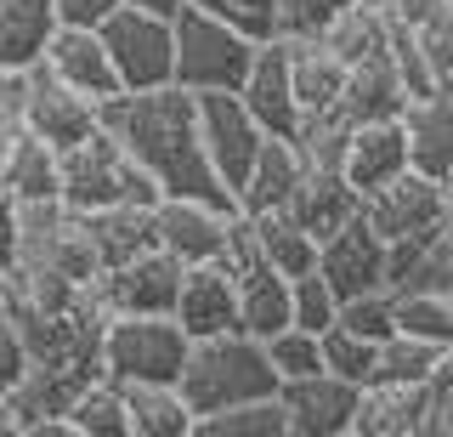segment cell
Returning a JSON list of instances; mask_svg holds the SVG:
<instances>
[{"instance_id": "cell-1", "label": "cell", "mask_w": 453, "mask_h": 437, "mask_svg": "<svg viewBox=\"0 0 453 437\" xmlns=\"http://www.w3.org/2000/svg\"><path fill=\"white\" fill-rule=\"evenodd\" d=\"M103 125L125 143V153L159 182L165 193H193V199L238 205L221 188L216 165L198 125V97L188 86H153V91H119L103 103Z\"/></svg>"}, {"instance_id": "cell-2", "label": "cell", "mask_w": 453, "mask_h": 437, "mask_svg": "<svg viewBox=\"0 0 453 437\" xmlns=\"http://www.w3.org/2000/svg\"><path fill=\"white\" fill-rule=\"evenodd\" d=\"M283 386V375L273 370V352L261 335L250 330H221V335H198L181 370V392H188L193 415H216V409L250 403V398H273Z\"/></svg>"}, {"instance_id": "cell-3", "label": "cell", "mask_w": 453, "mask_h": 437, "mask_svg": "<svg viewBox=\"0 0 453 437\" xmlns=\"http://www.w3.org/2000/svg\"><path fill=\"white\" fill-rule=\"evenodd\" d=\"M63 199L80 216H91V210H108V205H159L165 188L125 153V143L108 125H96L91 137L63 148Z\"/></svg>"}, {"instance_id": "cell-4", "label": "cell", "mask_w": 453, "mask_h": 437, "mask_svg": "<svg viewBox=\"0 0 453 437\" xmlns=\"http://www.w3.org/2000/svg\"><path fill=\"white\" fill-rule=\"evenodd\" d=\"M261 51V40L244 35L238 23L216 18L204 6H181L176 12V86L188 91H238Z\"/></svg>"}, {"instance_id": "cell-5", "label": "cell", "mask_w": 453, "mask_h": 437, "mask_svg": "<svg viewBox=\"0 0 453 437\" xmlns=\"http://www.w3.org/2000/svg\"><path fill=\"white\" fill-rule=\"evenodd\" d=\"M193 335L176 313H108L103 318V375L113 380H181Z\"/></svg>"}, {"instance_id": "cell-6", "label": "cell", "mask_w": 453, "mask_h": 437, "mask_svg": "<svg viewBox=\"0 0 453 437\" xmlns=\"http://www.w3.org/2000/svg\"><path fill=\"white\" fill-rule=\"evenodd\" d=\"M103 40L125 91L176 86V18L170 12H148L125 0L103 18Z\"/></svg>"}, {"instance_id": "cell-7", "label": "cell", "mask_w": 453, "mask_h": 437, "mask_svg": "<svg viewBox=\"0 0 453 437\" xmlns=\"http://www.w3.org/2000/svg\"><path fill=\"white\" fill-rule=\"evenodd\" d=\"M193 97H198V125H204L210 165H216L221 188L238 199L255 153H261V143H266V125L250 114V103L238 91H193Z\"/></svg>"}, {"instance_id": "cell-8", "label": "cell", "mask_w": 453, "mask_h": 437, "mask_svg": "<svg viewBox=\"0 0 453 437\" xmlns=\"http://www.w3.org/2000/svg\"><path fill=\"white\" fill-rule=\"evenodd\" d=\"M233 216H238V205L193 199V193H165V199L153 205V245L170 250L181 267L221 261L226 238H233Z\"/></svg>"}, {"instance_id": "cell-9", "label": "cell", "mask_w": 453, "mask_h": 437, "mask_svg": "<svg viewBox=\"0 0 453 437\" xmlns=\"http://www.w3.org/2000/svg\"><path fill=\"white\" fill-rule=\"evenodd\" d=\"M181 273H188V267L170 256V250L148 245L131 261L103 267V273H96V285H91V295H96V307H103V313H176Z\"/></svg>"}, {"instance_id": "cell-10", "label": "cell", "mask_w": 453, "mask_h": 437, "mask_svg": "<svg viewBox=\"0 0 453 437\" xmlns=\"http://www.w3.org/2000/svg\"><path fill=\"white\" fill-rule=\"evenodd\" d=\"M363 216L374 222V233L396 245V238H419V233H436L442 222L453 216V199L442 188V176H425V171H403L386 188L363 193Z\"/></svg>"}, {"instance_id": "cell-11", "label": "cell", "mask_w": 453, "mask_h": 437, "mask_svg": "<svg viewBox=\"0 0 453 437\" xmlns=\"http://www.w3.org/2000/svg\"><path fill=\"white\" fill-rule=\"evenodd\" d=\"M96 125H103V103L96 97L74 91L68 80H57L46 63H35L23 74V131L46 137L51 148H74Z\"/></svg>"}, {"instance_id": "cell-12", "label": "cell", "mask_w": 453, "mask_h": 437, "mask_svg": "<svg viewBox=\"0 0 453 437\" xmlns=\"http://www.w3.org/2000/svg\"><path fill=\"white\" fill-rule=\"evenodd\" d=\"M318 273L334 285L340 301H351V295H368V290H386V285H391V245L374 233V222L357 210V216H351L340 233L323 238Z\"/></svg>"}, {"instance_id": "cell-13", "label": "cell", "mask_w": 453, "mask_h": 437, "mask_svg": "<svg viewBox=\"0 0 453 437\" xmlns=\"http://www.w3.org/2000/svg\"><path fill=\"white\" fill-rule=\"evenodd\" d=\"M278 398L289 409V437H351L363 386L346 380V375H334V370H318V375L283 380Z\"/></svg>"}, {"instance_id": "cell-14", "label": "cell", "mask_w": 453, "mask_h": 437, "mask_svg": "<svg viewBox=\"0 0 453 437\" xmlns=\"http://www.w3.org/2000/svg\"><path fill=\"white\" fill-rule=\"evenodd\" d=\"M436 380H368L351 437H431Z\"/></svg>"}, {"instance_id": "cell-15", "label": "cell", "mask_w": 453, "mask_h": 437, "mask_svg": "<svg viewBox=\"0 0 453 437\" xmlns=\"http://www.w3.org/2000/svg\"><path fill=\"white\" fill-rule=\"evenodd\" d=\"M238 97L250 103V114L266 125V137H295L301 131V97H295V63L289 40H261Z\"/></svg>"}, {"instance_id": "cell-16", "label": "cell", "mask_w": 453, "mask_h": 437, "mask_svg": "<svg viewBox=\"0 0 453 437\" xmlns=\"http://www.w3.org/2000/svg\"><path fill=\"white\" fill-rule=\"evenodd\" d=\"M46 68L57 80H68L74 91L96 97V103H108V97H119V68L108 58V40L103 29H85V23H63V29L51 35L46 46Z\"/></svg>"}, {"instance_id": "cell-17", "label": "cell", "mask_w": 453, "mask_h": 437, "mask_svg": "<svg viewBox=\"0 0 453 437\" xmlns=\"http://www.w3.org/2000/svg\"><path fill=\"white\" fill-rule=\"evenodd\" d=\"M176 318L193 335H221L238 330V273L226 261H193L181 273V295H176Z\"/></svg>"}, {"instance_id": "cell-18", "label": "cell", "mask_w": 453, "mask_h": 437, "mask_svg": "<svg viewBox=\"0 0 453 437\" xmlns=\"http://www.w3.org/2000/svg\"><path fill=\"white\" fill-rule=\"evenodd\" d=\"M403 171H414V153H408V131H403V114L396 120H368L351 131V148H346V182L357 193H374L396 182Z\"/></svg>"}, {"instance_id": "cell-19", "label": "cell", "mask_w": 453, "mask_h": 437, "mask_svg": "<svg viewBox=\"0 0 453 437\" xmlns=\"http://www.w3.org/2000/svg\"><path fill=\"white\" fill-rule=\"evenodd\" d=\"M306 171L311 165H306V153H301L295 137H266L261 153H255V165H250V176H244V188H238V210H250V216L283 210Z\"/></svg>"}, {"instance_id": "cell-20", "label": "cell", "mask_w": 453, "mask_h": 437, "mask_svg": "<svg viewBox=\"0 0 453 437\" xmlns=\"http://www.w3.org/2000/svg\"><path fill=\"white\" fill-rule=\"evenodd\" d=\"M403 131H408L414 171H425V176H448V171H453V86L425 91V97H408Z\"/></svg>"}, {"instance_id": "cell-21", "label": "cell", "mask_w": 453, "mask_h": 437, "mask_svg": "<svg viewBox=\"0 0 453 437\" xmlns=\"http://www.w3.org/2000/svg\"><path fill=\"white\" fill-rule=\"evenodd\" d=\"M283 210H289V216L301 222L306 233L329 238V233H340V228H346V222L363 210V193L346 182V171H318V165H311V171L301 176V188L289 193V205H283Z\"/></svg>"}, {"instance_id": "cell-22", "label": "cell", "mask_w": 453, "mask_h": 437, "mask_svg": "<svg viewBox=\"0 0 453 437\" xmlns=\"http://www.w3.org/2000/svg\"><path fill=\"white\" fill-rule=\"evenodd\" d=\"M57 29H63V18L51 0H0V68L28 74L35 63H46Z\"/></svg>"}, {"instance_id": "cell-23", "label": "cell", "mask_w": 453, "mask_h": 437, "mask_svg": "<svg viewBox=\"0 0 453 437\" xmlns=\"http://www.w3.org/2000/svg\"><path fill=\"white\" fill-rule=\"evenodd\" d=\"M408 80L396 74V63H391V46L380 51V58H363V63H351V74H346V91H340V108H346L357 125L368 120H396L408 108Z\"/></svg>"}, {"instance_id": "cell-24", "label": "cell", "mask_w": 453, "mask_h": 437, "mask_svg": "<svg viewBox=\"0 0 453 437\" xmlns=\"http://www.w3.org/2000/svg\"><path fill=\"white\" fill-rule=\"evenodd\" d=\"M125 403H131V437H193L198 426L181 380H131Z\"/></svg>"}, {"instance_id": "cell-25", "label": "cell", "mask_w": 453, "mask_h": 437, "mask_svg": "<svg viewBox=\"0 0 453 437\" xmlns=\"http://www.w3.org/2000/svg\"><path fill=\"white\" fill-rule=\"evenodd\" d=\"M0 182L18 199H63V148H51L35 131H18L0 153Z\"/></svg>"}, {"instance_id": "cell-26", "label": "cell", "mask_w": 453, "mask_h": 437, "mask_svg": "<svg viewBox=\"0 0 453 437\" xmlns=\"http://www.w3.org/2000/svg\"><path fill=\"white\" fill-rule=\"evenodd\" d=\"M391 35H396V18H391L386 0H351V6L329 23L323 46L351 68V63H363V58H380V51L391 46Z\"/></svg>"}, {"instance_id": "cell-27", "label": "cell", "mask_w": 453, "mask_h": 437, "mask_svg": "<svg viewBox=\"0 0 453 437\" xmlns=\"http://www.w3.org/2000/svg\"><path fill=\"white\" fill-rule=\"evenodd\" d=\"M289 63H295V97H301V120L318 114V108H334L340 91H346L351 68L334 58L323 40H289Z\"/></svg>"}, {"instance_id": "cell-28", "label": "cell", "mask_w": 453, "mask_h": 437, "mask_svg": "<svg viewBox=\"0 0 453 437\" xmlns=\"http://www.w3.org/2000/svg\"><path fill=\"white\" fill-rule=\"evenodd\" d=\"M85 228H91V245L103 267H119L142 256V250L153 245V205H108V210H91L85 216Z\"/></svg>"}, {"instance_id": "cell-29", "label": "cell", "mask_w": 453, "mask_h": 437, "mask_svg": "<svg viewBox=\"0 0 453 437\" xmlns=\"http://www.w3.org/2000/svg\"><path fill=\"white\" fill-rule=\"evenodd\" d=\"M250 216V210H244ZM255 222V245H261V256L278 267V273H289V278H301L318 267V250H323V238L318 233H306L301 222L289 216V210H266V216H250Z\"/></svg>"}, {"instance_id": "cell-30", "label": "cell", "mask_w": 453, "mask_h": 437, "mask_svg": "<svg viewBox=\"0 0 453 437\" xmlns=\"http://www.w3.org/2000/svg\"><path fill=\"white\" fill-rule=\"evenodd\" d=\"M80 437H131V403H125V386L113 375H91L68 403Z\"/></svg>"}, {"instance_id": "cell-31", "label": "cell", "mask_w": 453, "mask_h": 437, "mask_svg": "<svg viewBox=\"0 0 453 437\" xmlns=\"http://www.w3.org/2000/svg\"><path fill=\"white\" fill-rule=\"evenodd\" d=\"M193 437H289V409L283 398H250V403H233V409H216L193 426Z\"/></svg>"}, {"instance_id": "cell-32", "label": "cell", "mask_w": 453, "mask_h": 437, "mask_svg": "<svg viewBox=\"0 0 453 437\" xmlns=\"http://www.w3.org/2000/svg\"><path fill=\"white\" fill-rule=\"evenodd\" d=\"M448 363V347L442 341H425V335H408V330H391L380 341V370L374 380H436Z\"/></svg>"}, {"instance_id": "cell-33", "label": "cell", "mask_w": 453, "mask_h": 437, "mask_svg": "<svg viewBox=\"0 0 453 437\" xmlns=\"http://www.w3.org/2000/svg\"><path fill=\"white\" fill-rule=\"evenodd\" d=\"M351 131H357V120L346 114V108H318V114L301 120V131H295V143H301L306 165H318V171H346V148H351Z\"/></svg>"}, {"instance_id": "cell-34", "label": "cell", "mask_w": 453, "mask_h": 437, "mask_svg": "<svg viewBox=\"0 0 453 437\" xmlns=\"http://www.w3.org/2000/svg\"><path fill=\"white\" fill-rule=\"evenodd\" d=\"M396 330L453 347V290H396Z\"/></svg>"}, {"instance_id": "cell-35", "label": "cell", "mask_w": 453, "mask_h": 437, "mask_svg": "<svg viewBox=\"0 0 453 437\" xmlns=\"http://www.w3.org/2000/svg\"><path fill=\"white\" fill-rule=\"evenodd\" d=\"M323 370H334V375H346V380H357V386H368L380 370V341H368V335L357 330H346V324H329L323 330Z\"/></svg>"}, {"instance_id": "cell-36", "label": "cell", "mask_w": 453, "mask_h": 437, "mask_svg": "<svg viewBox=\"0 0 453 437\" xmlns=\"http://www.w3.org/2000/svg\"><path fill=\"white\" fill-rule=\"evenodd\" d=\"M266 352H273V370H278L283 380L318 375V370H323V335H318V330H301V324L266 335Z\"/></svg>"}, {"instance_id": "cell-37", "label": "cell", "mask_w": 453, "mask_h": 437, "mask_svg": "<svg viewBox=\"0 0 453 437\" xmlns=\"http://www.w3.org/2000/svg\"><path fill=\"white\" fill-rule=\"evenodd\" d=\"M289 295H295V324L301 330H329V324H340V295H334V285L311 267V273H301V278H289Z\"/></svg>"}, {"instance_id": "cell-38", "label": "cell", "mask_w": 453, "mask_h": 437, "mask_svg": "<svg viewBox=\"0 0 453 437\" xmlns=\"http://www.w3.org/2000/svg\"><path fill=\"white\" fill-rule=\"evenodd\" d=\"M351 0H278V40H323Z\"/></svg>"}, {"instance_id": "cell-39", "label": "cell", "mask_w": 453, "mask_h": 437, "mask_svg": "<svg viewBox=\"0 0 453 437\" xmlns=\"http://www.w3.org/2000/svg\"><path fill=\"white\" fill-rule=\"evenodd\" d=\"M340 324L346 330L368 335V341H386L396 330V290H368V295H351V301H340Z\"/></svg>"}, {"instance_id": "cell-40", "label": "cell", "mask_w": 453, "mask_h": 437, "mask_svg": "<svg viewBox=\"0 0 453 437\" xmlns=\"http://www.w3.org/2000/svg\"><path fill=\"white\" fill-rule=\"evenodd\" d=\"M193 6L238 23V29L255 35V40H278V0H193Z\"/></svg>"}, {"instance_id": "cell-41", "label": "cell", "mask_w": 453, "mask_h": 437, "mask_svg": "<svg viewBox=\"0 0 453 437\" xmlns=\"http://www.w3.org/2000/svg\"><path fill=\"white\" fill-rule=\"evenodd\" d=\"M419 46H425V58H431L436 80H442V86H453V0L436 12V18L419 23Z\"/></svg>"}, {"instance_id": "cell-42", "label": "cell", "mask_w": 453, "mask_h": 437, "mask_svg": "<svg viewBox=\"0 0 453 437\" xmlns=\"http://www.w3.org/2000/svg\"><path fill=\"white\" fill-rule=\"evenodd\" d=\"M28 363H35V352H28L23 330L12 318H0V398H6V392L28 375Z\"/></svg>"}, {"instance_id": "cell-43", "label": "cell", "mask_w": 453, "mask_h": 437, "mask_svg": "<svg viewBox=\"0 0 453 437\" xmlns=\"http://www.w3.org/2000/svg\"><path fill=\"white\" fill-rule=\"evenodd\" d=\"M18 131H23V74L0 68V153L12 148Z\"/></svg>"}, {"instance_id": "cell-44", "label": "cell", "mask_w": 453, "mask_h": 437, "mask_svg": "<svg viewBox=\"0 0 453 437\" xmlns=\"http://www.w3.org/2000/svg\"><path fill=\"white\" fill-rule=\"evenodd\" d=\"M18 216H23V199L0 182V267H18Z\"/></svg>"}, {"instance_id": "cell-45", "label": "cell", "mask_w": 453, "mask_h": 437, "mask_svg": "<svg viewBox=\"0 0 453 437\" xmlns=\"http://www.w3.org/2000/svg\"><path fill=\"white\" fill-rule=\"evenodd\" d=\"M57 18L63 23H85V29H103V18L113 6H125V0H51Z\"/></svg>"}, {"instance_id": "cell-46", "label": "cell", "mask_w": 453, "mask_h": 437, "mask_svg": "<svg viewBox=\"0 0 453 437\" xmlns=\"http://www.w3.org/2000/svg\"><path fill=\"white\" fill-rule=\"evenodd\" d=\"M431 437H453V347H448L442 375H436V415H431Z\"/></svg>"}, {"instance_id": "cell-47", "label": "cell", "mask_w": 453, "mask_h": 437, "mask_svg": "<svg viewBox=\"0 0 453 437\" xmlns=\"http://www.w3.org/2000/svg\"><path fill=\"white\" fill-rule=\"evenodd\" d=\"M386 6H391V18H396V23H414V29H419V23H425V18H436L448 0H386Z\"/></svg>"}, {"instance_id": "cell-48", "label": "cell", "mask_w": 453, "mask_h": 437, "mask_svg": "<svg viewBox=\"0 0 453 437\" xmlns=\"http://www.w3.org/2000/svg\"><path fill=\"white\" fill-rule=\"evenodd\" d=\"M131 6H148V12H170V18H176V12L188 6V0H131Z\"/></svg>"}, {"instance_id": "cell-49", "label": "cell", "mask_w": 453, "mask_h": 437, "mask_svg": "<svg viewBox=\"0 0 453 437\" xmlns=\"http://www.w3.org/2000/svg\"><path fill=\"white\" fill-rule=\"evenodd\" d=\"M442 188H448V199H453V171H448V176H442Z\"/></svg>"}]
</instances>
